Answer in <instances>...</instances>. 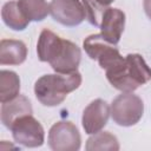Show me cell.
Returning <instances> with one entry per match:
<instances>
[{
	"instance_id": "obj_5",
	"label": "cell",
	"mask_w": 151,
	"mask_h": 151,
	"mask_svg": "<svg viewBox=\"0 0 151 151\" xmlns=\"http://www.w3.org/2000/svg\"><path fill=\"white\" fill-rule=\"evenodd\" d=\"M14 140L26 147H38L45 142L42 125L32 116L26 114L18 118L9 129Z\"/></svg>"
},
{
	"instance_id": "obj_11",
	"label": "cell",
	"mask_w": 151,
	"mask_h": 151,
	"mask_svg": "<svg viewBox=\"0 0 151 151\" xmlns=\"http://www.w3.org/2000/svg\"><path fill=\"white\" fill-rule=\"evenodd\" d=\"M27 47L21 40L2 39L0 41V64L20 65L26 60Z\"/></svg>"
},
{
	"instance_id": "obj_17",
	"label": "cell",
	"mask_w": 151,
	"mask_h": 151,
	"mask_svg": "<svg viewBox=\"0 0 151 151\" xmlns=\"http://www.w3.org/2000/svg\"><path fill=\"white\" fill-rule=\"evenodd\" d=\"M85 8V13H86V20L93 25L99 27L103 15L105 13V11L109 8V6H105L100 2H98L97 0H83L81 1Z\"/></svg>"
},
{
	"instance_id": "obj_6",
	"label": "cell",
	"mask_w": 151,
	"mask_h": 151,
	"mask_svg": "<svg viewBox=\"0 0 151 151\" xmlns=\"http://www.w3.org/2000/svg\"><path fill=\"white\" fill-rule=\"evenodd\" d=\"M80 144V133L72 122L60 120L50 129L48 146L53 151H78Z\"/></svg>"
},
{
	"instance_id": "obj_9",
	"label": "cell",
	"mask_w": 151,
	"mask_h": 151,
	"mask_svg": "<svg viewBox=\"0 0 151 151\" xmlns=\"http://www.w3.org/2000/svg\"><path fill=\"white\" fill-rule=\"evenodd\" d=\"M125 27V13L119 8L109 7L100 22V34L109 42L117 45L122 38Z\"/></svg>"
},
{
	"instance_id": "obj_4",
	"label": "cell",
	"mask_w": 151,
	"mask_h": 151,
	"mask_svg": "<svg viewBox=\"0 0 151 151\" xmlns=\"http://www.w3.org/2000/svg\"><path fill=\"white\" fill-rule=\"evenodd\" d=\"M111 117L120 126H132L137 124L144 113L143 100L132 92H123L116 97L111 104Z\"/></svg>"
},
{
	"instance_id": "obj_7",
	"label": "cell",
	"mask_w": 151,
	"mask_h": 151,
	"mask_svg": "<svg viewBox=\"0 0 151 151\" xmlns=\"http://www.w3.org/2000/svg\"><path fill=\"white\" fill-rule=\"evenodd\" d=\"M50 14L64 26H78L86 19L84 5L80 0H51Z\"/></svg>"
},
{
	"instance_id": "obj_13",
	"label": "cell",
	"mask_w": 151,
	"mask_h": 151,
	"mask_svg": "<svg viewBox=\"0 0 151 151\" xmlns=\"http://www.w3.org/2000/svg\"><path fill=\"white\" fill-rule=\"evenodd\" d=\"M20 78L19 76L8 70L0 72V101L6 103L19 96Z\"/></svg>"
},
{
	"instance_id": "obj_14",
	"label": "cell",
	"mask_w": 151,
	"mask_h": 151,
	"mask_svg": "<svg viewBox=\"0 0 151 151\" xmlns=\"http://www.w3.org/2000/svg\"><path fill=\"white\" fill-rule=\"evenodd\" d=\"M18 5L28 21H41L50 14L46 0H18Z\"/></svg>"
},
{
	"instance_id": "obj_1",
	"label": "cell",
	"mask_w": 151,
	"mask_h": 151,
	"mask_svg": "<svg viewBox=\"0 0 151 151\" xmlns=\"http://www.w3.org/2000/svg\"><path fill=\"white\" fill-rule=\"evenodd\" d=\"M38 59L42 63H48L57 73L77 72L81 51L72 41L61 39L51 29H42L37 44Z\"/></svg>"
},
{
	"instance_id": "obj_12",
	"label": "cell",
	"mask_w": 151,
	"mask_h": 151,
	"mask_svg": "<svg viewBox=\"0 0 151 151\" xmlns=\"http://www.w3.org/2000/svg\"><path fill=\"white\" fill-rule=\"evenodd\" d=\"M1 18L5 25L13 31H24L29 24V21L21 12L18 1L14 0L8 1L2 6Z\"/></svg>"
},
{
	"instance_id": "obj_15",
	"label": "cell",
	"mask_w": 151,
	"mask_h": 151,
	"mask_svg": "<svg viewBox=\"0 0 151 151\" xmlns=\"http://www.w3.org/2000/svg\"><path fill=\"white\" fill-rule=\"evenodd\" d=\"M85 149L87 151L94 150H109V151H118L119 143L114 134L107 131H99L93 133L86 142Z\"/></svg>"
},
{
	"instance_id": "obj_18",
	"label": "cell",
	"mask_w": 151,
	"mask_h": 151,
	"mask_svg": "<svg viewBox=\"0 0 151 151\" xmlns=\"http://www.w3.org/2000/svg\"><path fill=\"white\" fill-rule=\"evenodd\" d=\"M143 7L146 17L151 20V0H144L143 1Z\"/></svg>"
},
{
	"instance_id": "obj_16",
	"label": "cell",
	"mask_w": 151,
	"mask_h": 151,
	"mask_svg": "<svg viewBox=\"0 0 151 151\" xmlns=\"http://www.w3.org/2000/svg\"><path fill=\"white\" fill-rule=\"evenodd\" d=\"M111 45H113V44H111L106 39H104V37L100 33L88 35L87 38H85V40L83 42V47H84L85 52L93 60H97L98 57Z\"/></svg>"
},
{
	"instance_id": "obj_8",
	"label": "cell",
	"mask_w": 151,
	"mask_h": 151,
	"mask_svg": "<svg viewBox=\"0 0 151 151\" xmlns=\"http://www.w3.org/2000/svg\"><path fill=\"white\" fill-rule=\"evenodd\" d=\"M111 109L109 104L103 99H96L91 101L84 110L81 117V124L87 134H93L104 129L107 124Z\"/></svg>"
},
{
	"instance_id": "obj_2",
	"label": "cell",
	"mask_w": 151,
	"mask_h": 151,
	"mask_svg": "<svg viewBox=\"0 0 151 151\" xmlns=\"http://www.w3.org/2000/svg\"><path fill=\"white\" fill-rule=\"evenodd\" d=\"M109 83L122 92H132L151 80V68L140 54H127L119 64L105 71Z\"/></svg>"
},
{
	"instance_id": "obj_10",
	"label": "cell",
	"mask_w": 151,
	"mask_h": 151,
	"mask_svg": "<svg viewBox=\"0 0 151 151\" xmlns=\"http://www.w3.org/2000/svg\"><path fill=\"white\" fill-rule=\"evenodd\" d=\"M1 122L7 127L11 129L12 124L20 117L26 114H32L33 109L29 99L26 96L19 94L12 100L1 103Z\"/></svg>"
},
{
	"instance_id": "obj_3",
	"label": "cell",
	"mask_w": 151,
	"mask_h": 151,
	"mask_svg": "<svg viewBox=\"0 0 151 151\" xmlns=\"http://www.w3.org/2000/svg\"><path fill=\"white\" fill-rule=\"evenodd\" d=\"M80 84L81 74L78 71L73 73L45 74L35 81L34 94L44 106H58Z\"/></svg>"
},
{
	"instance_id": "obj_19",
	"label": "cell",
	"mask_w": 151,
	"mask_h": 151,
	"mask_svg": "<svg viewBox=\"0 0 151 151\" xmlns=\"http://www.w3.org/2000/svg\"><path fill=\"white\" fill-rule=\"evenodd\" d=\"M98 2H100V4H103V5H105V6H109L111 2H113L114 0H97Z\"/></svg>"
}]
</instances>
